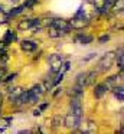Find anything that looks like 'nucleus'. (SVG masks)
Here are the masks:
<instances>
[{
  "mask_svg": "<svg viewBox=\"0 0 124 134\" xmlns=\"http://www.w3.org/2000/svg\"><path fill=\"white\" fill-rule=\"evenodd\" d=\"M49 62V66H51V72L53 74H58L62 71V66H63V62H65V59H63L62 55H58V53H55V55H51L48 59Z\"/></svg>",
  "mask_w": 124,
  "mask_h": 134,
  "instance_id": "f257e3e1",
  "label": "nucleus"
},
{
  "mask_svg": "<svg viewBox=\"0 0 124 134\" xmlns=\"http://www.w3.org/2000/svg\"><path fill=\"white\" fill-rule=\"evenodd\" d=\"M45 92V87L43 84L35 85L32 90L28 91V104H33V102H37L42 97V94Z\"/></svg>",
  "mask_w": 124,
  "mask_h": 134,
  "instance_id": "f03ea898",
  "label": "nucleus"
},
{
  "mask_svg": "<svg viewBox=\"0 0 124 134\" xmlns=\"http://www.w3.org/2000/svg\"><path fill=\"white\" fill-rule=\"evenodd\" d=\"M114 52H108V53H105V55L103 56V58L100 59V62H98V69H97V72H104V71H107V69H110L111 68V65H112V62H114Z\"/></svg>",
  "mask_w": 124,
  "mask_h": 134,
  "instance_id": "7ed1b4c3",
  "label": "nucleus"
},
{
  "mask_svg": "<svg viewBox=\"0 0 124 134\" xmlns=\"http://www.w3.org/2000/svg\"><path fill=\"white\" fill-rule=\"evenodd\" d=\"M81 118H82V115H77L75 113L71 111V113L66 114V117H65V125L68 128L77 130V128L81 125Z\"/></svg>",
  "mask_w": 124,
  "mask_h": 134,
  "instance_id": "20e7f679",
  "label": "nucleus"
},
{
  "mask_svg": "<svg viewBox=\"0 0 124 134\" xmlns=\"http://www.w3.org/2000/svg\"><path fill=\"white\" fill-rule=\"evenodd\" d=\"M94 41V38H92L91 35H85V33H78L77 36H75V42L79 45H88L91 43V42Z\"/></svg>",
  "mask_w": 124,
  "mask_h": 134,
  "instance_id": "39448f33",
  "label": "nucleus"
},
{
  "mask_svg": "<svg viewBox=\"0 0 124 134\" xmlns=\"http://www.w3.org/2000/svg\"><path fill=\"white\" fill-rule=\"evenodd\" d=\"M20 48H22L25 52H33V51H36V48H37V42H33V41H22Z\"/></svg>",
  "mask_w": 124,
  "mask_h": 134,
  "instance_id": "423d86ee",
  "label": "nucleus"
},
{
  "mask_svg": "<svg viewBox=\"0 0 124 134\" xmlns=\"http://www.w3.org/2000/svg\"><path fill=\"white\" fill-rule=\"evenodd\" d=\"M75 85H78V87H81V88L89 85L88 84V74H87V72L78 74V75H77V81H75Z\"/></svg>",
  "mask_w": 124,
  "mask_h": 134,
  "instance_id": "0eeeda50",
  "label": "nucleus"
},
{
  "mask_svg": "<svg viewBox=\"0 0 124 134\" xmlns=\"http://www.w3.org/2000/svg\"><path fill=\"white\" fill-rule=\"evenodd\" d=\"M108 90H110V88L107 87L105 82H103V84H98L97 87H95V90H94V95H95V98H103L104 94H105Z\"/></svg>",
  "mask_w": 124,
  "mask_h": 134,
  "instance_id": "6e6552de",
  "label": "nucleus"
},
{
  "mask_svg": "<svg viewBox=\"0 0 124 134\" xmlns=\"http://www.w3.org/2000/svg\"><path fill=\"white\" fill-rule=\"evenodd\" d=\"M22 92H23L22 88H13V90L10 91V94H9V99H10L12 102H14V104H17V99H19V97Z\"/></svg>",
  "mask_w": 124,
  "mask_h": 134,
  "instance_id": "1a4fd4ad",
  "label": "nucleus"
},
{
  "mask_svg": "<svg viewBox=\"0 0 124 134\" xmlns=\"http://www.w3.org/2000/svg\"><path fill=\"white\" fill-rule=\"evenodd\" d=\"M17 39V35H16V32H13V30H7L6 32V35H4V39H3V42H4L6 45H10L12 42H14Z\"/></svg>",
  "mask_w": 124,
  "mask_h": 134,
  "instance_id": "9d476101",
  "label": "nucleus"
},
{
  "mask_svg": "<svg viewBox=\"0 0 124 134\" xmlns=\"http://www.w3.org/2000/svg\"><path fill=\"white\" fill-rule=\"evenodd\" d=\"M48 33H49L51 38H61V36L66 35L65 32H62V30L56 29V27H53V26H48Z\"/></svg>",
  "mask_w": 124,
  "mask_h": 134,
  "instance_id": "9b49d317",
  "label": "nucleus"
},
{
  "mask_svg": "<svg viewBox=\"0 0 124 134\" xmlns=\"http://www.w3.org/2000/svg\"><path fill=\"white\" fill-rule=\"evenodd\" d=\"M121 78H123V74H121L120 76H118V75H112V76H110V78L105 81L107 87H108V88H112V87H115V85H118V81H121Z\"/></svg>",
  "mask_w": 124,
  "mask_h": 134,
  "instance_id": "f8f14e48",
  "label": "nucleus"
},
{
  "mask_svg": "<svg viewBox=\"0 0 124 134\" xmlns=\"http://www.w3.org/2000/svg\"><path fill=\"white\" fill-rule=\"evenodd\" d=\"M112 92H114L115 98L118 99V101H123L124 99V91H123V87H118V85H115V87H112Z\"/></svg>",
  "mask_w": 124,
  "mask_h": 134,
  "instance_id": "ddd939ff",
  "label": "nucleus"
},
{
  "mask_svg": "<svg viewBox=\"0 0 124 134\" xmlns=\"http://www.w3.org/2000/svg\"><path fill=\"white\" fill-rule=\"evenodd\" d=\"M25 9H26V7L23 6V4H22V6H17V7H14V9L12 10L10 13H9V18H13V16H17L19 13H22Z\"/></svg>",
  "mask_w": 124,
  "mask_h": 134,
  "instance_id": "4468645a",
  "label": "nucleus"
},
{
  "mask_svg": "<svg viewBox=\"0 0 124 134\" xmlns=\"http://www.w3.org/2000/svg\"><path fill=\"white\" fill-rule=\"evenodd\" d=\"M118 68L123 71V65H124V56H123V48H120V53H118V59H117Z\"/></svg>",
  "mask_w": 124,
  "mask_h": 134,
  "instance_id": "2eb2a0df",
  "label": "nucleus"
},
{
  "mask_svg": "<svg viewBox=\"0 0 124 134\" xmlns=\"http://www.w3.org/2000/svg\"><path fill=\"white\" fill-rule=\"evenodd\" d=\"M35 3H36V0H26L25 3H23V6H25L26 9H32V7L35 6Z\"/></svg>",
  "mask_w": 124,
  "mask_h": 134,
  "instance_id": "dca6fc26",
  "label": "nucleus"
},
{
  "mask_svg": "<svg viewBox=\"0 0 124 134\" xmlns=\"http://www.w3.org/2000/svg\"><path fill=\"white\" fill-rule=\"evenodd\" d=\"M14 78H16V74H12V75H9V78H6V82H10V81H13Z\"/></svg>",
  "mask_w": 124,
  "mask_h": 134,
  "instance_id": "f3484780",
  "label": "nucleus"
},
{
  "mask_svg": "<svg viewBox=\"0 0 124 134\" xmlns=\"http://www.w3.org/2000/svg\"><path fill=\"white\" fill-rule=\"evenodd\" d=\"M108 39H110V36H101V38H100V42H101V43H104V42H107V41H108Z\"/></svg>",
  "mask_w": 124,
  "mask_h": 134,
  "instance_id": "a211bd4d",
  "label": "nucleus"
},
{
  "mask_svg": "<svg viewBox=\"0 0 124 134\" xmlns=\"http://www.w3.org/2000/svg\"><path fill=\"white\" fill-rule=\"evenodd\" d=\"M0 99H2V98H0ZM0 105H2V101H0Z\"/></svg>",
  "mask_w": 124,
  "mask_h": 134,
  "instance_id": "6ab92c4d",
  "label": "nucleus"
}]
</instances>
